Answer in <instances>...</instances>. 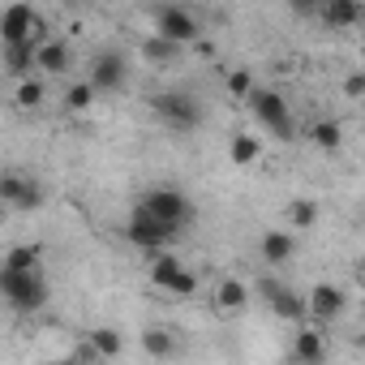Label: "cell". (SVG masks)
Returning <instances> with one entry per match:
<instances>
[{
  "instance_id": "1",
  "label": "cell",
  "mask_w": 365,
  "mask_h": 365,
  "mask_svg": "<svg viewBox=\"0 0 365 365\" xmlns=\"http://www.w3.org/2000/svg\"><path fill=\"white\" fill-rule=\"evenodd\" d=\"M0 297H5L14 309H22V314H35V309L48 305L52 288H48L43 271H5L0 267Z\"/></svg>"
},
{
  "instance_id": "2",
  "label": "cell",
  "mask_w": 365,
  "mask_h": 365,
  "mask_svg": "<svg viewBox=\"0 0 365 365\" xmlns=\"http://www.w3.org/2000/svg\"><path fill=\"white\" fill-rule=\"evenodd\" d=\"M138 211L142 215H150V220H159V224H168V228H185L190 220H194V202L185 198V194H180V190H150L142 202H138Z\"/></svg>"
},
{
  "instance_id": "3",
  "label": "cell",
  "mask_w": 365,
  "mask_h": 365,
  "mask_svg": "<svg viewBox=\"0 0 365 365\" xmlns=\"http://www.w3.org/2000/svg\"><path fill=\"white\" fill-rule=\"evenodd\" d=\"M150 108H155V116H159L163 125H172V129H198V125L207 120L202 103H198L194 95H185V91H163V95L150 99Z\"/></svg>"
},
{
  "instance_id": "4",
  "label": "cell",
  "mask_w": 365,
  "mask_h": 365,
  "mask_svg": "<svg viewBox=\"0 0 365 365\" xmlns=\"http://www.w3.org/2000/svg\"><path fill=\"white\" fill-rule=\"evenodd\" d=\"M43 18L31 9V5H9L5 14H0V39H5V48H14V43H43Z\"/></svg>"
},
{
  "instance_id": "5",
  "label": "cell",
  "mask_w": 365,
  "mask_h": 365,
  "mask_svg": "<svg viewBox=\"0 0 365 365\" xmlns=\"http://www.w3.org/2000/svg\"><path fill=\"white\" fill-rule=\"evenodd\" d=\"M250 112H254L258 125L271 129L275 138H284V142L292 138V112H288V99H284L279 91H262V86H258V91L250 95Z\"/></svg>"
},
{
  "instance_id": "6",
  "label": "cell",
  "mask_w": 365,
  "mask_h": 365,
  "mask_svg": "<svg viewBox=\"0 0 365 365\" xmlns=\"http://www.w3.org/2000/svg\"><path fill=\"white\" fill-rule=\"evenodd\" d=\"M150 279H155V288H163V292H172V297H194V292H198V275L180 262V258H172V254H155Z\"/></svg>"
},
{
  "instance_id": "7",
  "label": "cell",
  "mask_w": 365,
  "mask_h": 365,
  "mask_svg": "<svg viewBox=\"0 0 365 365\" xmlns=\"http://www.w3.org/2000/svg\"><path fill=\"white\" fill-rule=\"evenodd\" d=\"M155 35L168 39V43H176V48H185V43H194L202 35V26H198V18L190 9L163 5V9H155Z\"/></svg>"
},
{
  "instance_id": "8",
  "label": "cell",
  "mask_w": 365,
  "mask_h": 365,
  "mask_svg": "<svg viewBox=\"0 0 365 365\" xmlns=\"http://www.w3.org/2000/svg\"><path fill=\"white\" fill-rule=\"evenodd\" d=\"M258 297L275 309V318H284V322H301L305 318V297L297 292V288H288V284H279L275 275H258Z\"/></svg>"
},
{
  "instance_id": "9",
  "label": "cell",
  "mask_w": 365,
  "mask_h": 365,
  "mask_svg": "<svg viewBox=\"0 0 365 365\" xmlns=\"http://www.w3.org/2000/svg\"><path fill=\"white\" fill-rule=\"evenodd\" d=\"M176 237V228H168V224H159V220H150V215H142L138 207H133V220H129V228H125V241L129 245H138V250H146V254H163V245Z\"/></svg>"
},
{
  "instance_id": "10",
  "label": "cell",
  "mask_w": 365,
  "mask_h": 365,
  "mask_svg": "<svg viewBox=\"0 0 365 365\" xmlns=\"http://www.w3.org/2000/svg\"><path fill=\"white\" fill-rule=\"evenodd\" d=\"M344 309H348V297H344V288H335V284H314L309 297H305V314L318 318V322H335Z\"/></svg>"
},
{
  "instance_id": "11",
  "label": "cell",
  "mask_w": 365,
  "mask_h": 365,
  "mask_svg": "<svg viewBox=\"0 0 365 365\" xmlns=\"http://www.w3.org/2000/svg\"><path fill=\"white\" fill-rule=\"evenodd\" d=\"M125 78H129V69H125V56L120 52H103L95 65H91V78H86V86L99 95V91H120L125 86Z\"/></svg>"
},
{
  "instance_id": "12",
  "label": "cell",
  "mask_w": 365,
  "mask_h": 365,
  "mask_svg": "<svg viewBox=\"0 0 365 365\" xmlns=\"http://www.w3.org/2000/svg\"><path fill=\"white\" fill-rule=\"evenodd\" d=\"M69 65H73L69 43H61V39H43V43L35 48V69H43V73H52V78H61V73H69Z\"/></svg>"
},
{
  "instance_id": "13",
  "label": "cell",
  "mask_w": 365,
  "mask_h": 365,
  "mask_svg": "<svg viewBox=\"0 0 365 365\" xmlns=\"http://www.w3.org/2000/svg\"><path fill=\"white\" fill-rule=\"evenodd\" d=\"M292 356H297V365H322V361H327V339H322V331H314V327H297Z\"/></svg>"
},
{
  "instance_id": "14",
  "label": "cell",
  "mask_w": 365,
  "mask_h": 365,
  "mask_svg": "<svg viewBox=\"0 0 365 365\" xmlns=\"http://www.w3.org/2000/svg\"><path fill=\"white\" fill-rule=\"evenodd\" d=\"M258 250H262V262L284 267V262H292V254H297V237H292V232H284V228H275V232H262Z\"/></svg>"
},
{
  "instance_id": "15",
  "label": "cell",
  "mask_w": 365,
  "mask_h": 365,
  "mask_svg": "<svg viewBox=\"0 0 365 365\" xmlns=\"http://www.w3.org/2000/svg\"><path fill=\"white\" fill-rule=\"evenodd\" d=\"M245 305H250V288H245L241 279L224 275V279L215 284V309H220V314H241Z\"/></svg>"
},
{
  "instance_id": "16",
  "label": "cell",
  "mask_w": 365,
  "mask_h": 365,
  "mask_svg": "<svg viewBox=\"0 0 365 365\" xmlns=\"http://www.w3.org/2000/svg\"><path fill=\"white\" fill-rule=\"evenodd\" d=\"M86 348H91L95 356H120V352H125V335H120L116 327H95V331L86 335Z\"/></svg>"
},
{
  "instance_id": "17",
  "label": "cell",
  "mask_w": 365,
  "mask_h": 365,
  "mask_svg": "<svg viewBox=\"0 0 365 365\" xmlns=\"http://www.w3.org/2000/svg\"><path fill=\"white\" fill-rule=\"evenodd\" d=\"M318 14H322V22H327V26H356L365 9L356 5V0H331V5H322Z\"/></svg>"
},
{
  "instance_id": "18",
  "label": "cell",
  "mask_w": 365,
  "mask_h": 365,
  "mask_svg": "<svg viewBox=\"0 0 365 365\" xmlns=\"http://www.w3.org/2000/svg\"><path fill=\"white\" fill-rule=\"evenodd\" d=\"M228 159H232L237 168L258 163V159H262V138H254V133H237V138H232V146H228Z\"/></svg>"
},
{
  "instance_id": "19",
  "label": "cell",
  "mask_w": 365,
  "mask_h": 365,
  "mask_svg": "<svg viewBox=\"0 0 365 365\" xmlns=\"http://www.w3.org/2000/svg\"><path fill=\"white\" fill-rule=\"evenodd\" d=\"M5 69L22 82V78H31V69H35V43H14V48H5Z\"/></svg>"
},
{
  "instance_id": "20",
  "label": "cell",
  "mask_w": 365,
  "mask_h": 365,
  "mask_svg": "<svg viewBox=\"0 0 365 365\" xmlns=\"http://www.w3.org/2000/svg\"><path fill=\"white\" fill-rule=\"evenodd\" d=\"M142 348H146V356H172L176 352V335L168 327H146L142 331Z\"/></svg>"
},
{
  "instance_id": "21",
  "label": "cell",
  "mask_w": 365,
  "mask_h": 365,
  "mask_svg": "<svg viewBox=\"0 0 365 365\" xmlns=\"http://www.w3.org/2000/svg\"><path fill=\"white\" fill-rule=\"evenodd\" d=\"M26 172H0V207H18L22 202V194H26Z\"/></svg>"
},
{
  "instance_id": "22",
  "label": "cell",
  "mask_w": 365,
  "mask_h": 365,
  "mask_svg": "<svg viewBox=\"0 0 365 365\" xmlns=\"http://www.w3.org/2000/svg\"><path fill=\"white\" fill-rule=\"evenodd\" d=\"M43 95H48V86H43L39 78H22V82L14 86V103H18V108H26V112H31V108H39V103H43Z\"/></svg>"
},
{
  "instance_id": "23",
  "label": "cell",
  "mask_w": 365,
  "mask_h": 365,
  "mask_svg": "<svg viewBox=\"0 0 365 365\" xmlns=\"http://www.w3.org/2000/svg\"><path fill=\"white\" fill-rule=\"evenodd\" d=\"M288 224H292V237H297V232H305V228H314V224H318V202L297 198V202L288 207Z\"/></svg>"
},
{
  "instance_id": "24",
  "label": "cell",
  "mask_w": 365,
  "mask_h": 365,
  "mask_svg": "<svg viewBox=\"0 0 365 365\" xmlns=\"http://www.w3.org/2000/svg\"><path fill=\"white\" fill-rule=\"evenodd\" d=\"M142 56H146L150 65H172V61L180 56V48H176V43H168V39H159V35H150V39L142 43Z\"/></svg>"
},
{
  "instance_id": "25",
  "label": "cell",
  "mask_w": 365,
  "mask_h": 365,
  "mask_svg": "<svg viewBox=\"0 0 365 365\" xmlns=\"http://www.w3.org/2000/svg\"><path fill=\"white\" fill-rule=\"evenodd\" d=\"M5 271H39V245H14L5 254Z\"/></svg>"
},
{
  "instance_id": "26",
  "label": "cell",
  "mask_w": 365,
  "mask_h": 365,
  "mask_svg": "<svg viewBox=\"0 0 365 365\" xmlns=\"http://www.w3.org/2000/svg\"><path fill=\"white\" fill-rule=\"evenodd\" d=\"M309 138H314V146H322V150H335V146L344 142V125H339V120H318V125L309 129Z\"/></svg>"
},
{
  "instance_id": "27",
  "label": "cell",
  "mask_w": 365,
  "mask_h": 365,
  "mask_svg": "<svg viewBox=\"0 0 365 365\" xmlns=\"http://www.w3.org/2000/svg\"><path fill=\"white\" fill-rule=\"evenodd\" d=\"M228 95H237V99H250V95H254L250 69H232V73H228Z\"/></svg>"
},
{
  "instance_id": "28",
  "label": "cell",
  "mask_w": 365,
  "mask_h": 365,
  "mask_svg": "<svg viewBox=\"0 0 365 365\" xmlns=\"http://www.w3.org/2000/svg\"><path fill=\"white\" fill-rule=\"evenodd\" d=\"M91 99H95V91H91L86 82H78V86H69L65 108H69V112H86V108H91Z\"/></svg>"
},
{
  "instance_id": "29",
  "label": "cell",
  "mask_w": 365,
  "mask_h": 365,
  "mask_svg": "<svg viewBox=\"0 0 365 365\" xmlns=\"http://www.w3.org/2000/svg\"><path fill=\"white\" fill-rule=\"evenodd\" d=\"M39 207H43V185L31 176V180H26V194H22V202H18V211H39Z\"/></svg>"
},
{
  "instance_id": "30",
  "label": "cell",
  "mask_w": 365,
  "mask_h": 365,
  "mask_svg": "<svg viewBox=\"0 0 365 365\" xmlns=\"http://www.w3.org/2000/svg\"><path fill=\"white\" fill-rule=\"evenodd\" d=\"M344 95H348V99H361V95H365V73H352V78L344 82Z\"/></svg>"
},
{
  "instance_id": "31",
  "label": "cell",
  "mask_w": 365,
  "mask_h": 365,
  "mask_svg": "<svg viewBox=\"0 0 365 365\" xmlns=\"http://www.w3.org/2000/svg\"><path fill=\"white\" fill-rule=\"evenodd\" d=\"M0 224H5V207H0Z\"/></svg>"
}]
</instances>
